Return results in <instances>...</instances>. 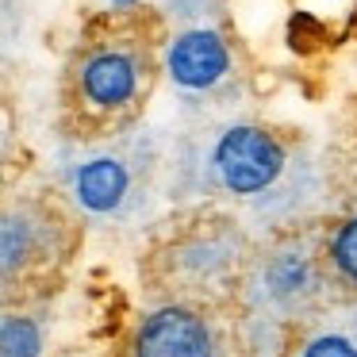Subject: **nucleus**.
<instances>
[{
	"mask_svg": "<svg viewBox=\"0 0 357 357\" xmlns=\"http://www.w3.org/2000/svg\"><path fill=\"white\" fill-rule=\"evenodd\" d=\"M47 331H43V319L31 315L27 307L20 311H4V323H0V357H39Z\"/></svg>",
	"mask_w": 357,
	"mask_h": 357,
	"instance_id": "11",
	"label": "nucleus"
},
{
	"mask_svg": "<svg viewBox=\"0 0 357 357\" xmlns=\"http://www.w3.org/2000/svg\"><path fill=\"white\" fill-rule=\"evenodd\" d=\"M165 27L146 8L89 20L58 81V127L66 142H104L142 127L165 77Z\"/></svg>",
	"mask_w": 357,
	"mask_h": 357,
	"instance_id": "2",
	"label": "nucleus"
},
{
	"mask_svg": "<svg viewBox=\"0 0 357 357\" xmlns=\"http://www.w3.org/2000/svg\"><path fill=\"white\" fill-rule=\"evenodd\" d=\"M254 254V238L227 208H185L177 223L154 234L139 277L154 303L215 311L238 303Z\"/></svg>",
	"mask_w": 357,
	"mask_h": 357,
	"instance_id": "4",
	"label": "nucleus"
},
{
	"mask_svg": "<svg viewBox=\"0 0 357 357\" xmlns=\"http://www.w3.org/2000/svg\"><path fill=\"white\" fill-rule=\"evenodd\" d=\"M165 81L181 96L188 123L234 116L242 96L238 54L215 24H188L165 39Z\"/></svg>",
	"mask_w": 357,
	"mask_h": 357,
	"instance_id": "7",
	"label": "nucleus"
},
{
	"mask_svg": "<svg viewBox=\"0 0 357 357\" xmlns=\"http://www.w3.org/2000/svg\"><path fill=\"white\" fill-rule=\"evenodd\" d=\"M315 188V162L296 150L277 127L242 116H219L188 123L169 142L165 200L185 208L250 204L261 215L277 211L280 231L296 227L300 208Z\"/></svg>",
	"mask_w": 357,
	"mask_h": 357,
	"instance_id": "1",
	"label": "nucleus"
},
{
	"mask_svg": "<svg viewBox=\"0 0 357 357\" xmlns=\"http://www.w3.org/2000/svg\"><path fill=\"white\" fill-rule=\"evenodd\" d=\"M326 269H331L334 292L357 303V211L326 227Z\"/></svg>",
	"mask_w": 357,
	"mask_h": 357,
	"instance_id": "10",
	"label": "nucleus"
},
{
	"mask_svg": "<svg viewBox=\"0 0 357 357\" xmlns=\"http://www.w3.org/2000/svg\"><path fill=\"white\" fill-rule=\"evenodd\" d=\"M169 142L150 127L104 142H62L54 154V188L70 200L85 227L96 231H139L165 200Z\"/></svg>",
	"mask_w": 357,
	"mask_h": 357,
	"instance_id": "3",
	"label": "nucleus"
},
{
	"mask_svg": "<svg viewBox=\"0 0 357 357\" xmlns=\"http://www.w3.org/2000/svg\"><path fill=\"white\" fill-rule=\"evenodd\" d=\"M323 227H288L257 246L238 303L254 326L315 323L331 292Z\"/></svg>",
	"mask_w": 357,
	"mask_h": 357,
	"instance_id": "6",
	"label": "nucleus"
},
{
	"mask_svg": "<svg viewBox=\"0 0 357 357\" xmlns=\"http://www.w3.org/2000/svg\"><path fill=\"white\" fill-rule=\"evenodd\" d=\"M85 223L58 188L50 192H12L0 215V284L4 303L20 307L47 292L77 254Z\"/></svg>",
	"mask_w": 357,
	"mask_h": 357,
	"instance_id": "5",
	"label": "nucleus"
},
{
	"mask_svg": "<svg viewBox=\"0 0 357 357\" xmlns=\"http://www.w3.org/2000/svg\"><path fill=\"white\" fill-rule=\"evenodd\" d=\"M296 357H357V303L323 311Z\"/></svg>",
	"mask_w": 357,
	"mask_h": 357,
	"instance_id": "9",
	"label": "nucleus"
},
{
	"mask_svg": "<svg viewBox=\"0 0 357 357\" xmlns=\"http://www.w3.org/2000/svg\"><path fill=\"white\" fill-rule=\"evenodd\" d=\"M131 357H223V338L208 307L154 303L131 334Z\"/></svg>",
	"mask_w": 357,
	"mask_h": 357,
	"instance_id": "8",
	"label": "nucleus"
}]
</instances>
